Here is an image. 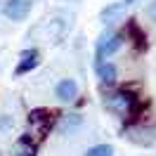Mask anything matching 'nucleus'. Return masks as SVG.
Here are the masks:
<instances>
[{"label":"nucleus","instance_id":"nucleus-1","mask_svg":"<svg viewBox=\"0 0 156 156\" xmlns=\"http://www.w3.org/2000/svg\"><path fill=\"white\" fill-rule=\"evenodd\" d=\"M104 107L107 111H111L114 116H118L121 121H126V123H135L140 121V97H137L133 90L128 88H109L104 90Z\"/></svg>","mask_w":156,"mask_h":156},{"label":"nucleus","instance_id":"nucleus-9","mask_svg":"<svg viewBox=\"0 0 156 156\" xmlns=\"http://www.w3.org/2000/svg\"><path fill=\"white\" fill-rule=\"evenodd\" d=\"M12 156H38V144L33 140H29L26 135H21L12 144Z\"/></svg>","mask_w":156,"mask_h":156},{"label":"nucleus","instance_id":"nucleus-15","mask_svg":"<svg viewBox=\"0 0 156 156\" xmlns=\"http://www.w3.org/2000/svg\"><path fill=\"white\" fill-rule=\"evenodd\" d=\"M147 14H149V17H151V19L156 21V0L151 2V5H149V7H147Z\"/></svg>","mask_w":156,"mask_h":156},{"label":"nucleus","instance_id":"nucleus-7","mask_svg":"<svg viewBox=\"0 0 156 156\" xmlns=\"http://www.w3.org/2000/svg\"><path fill=\"white\" fill-rule=\"evenodd\" d=\"M55 95H57L62 102H73L78 97V83L73 78H64V80H59L57 88H55Z\"/></svg>","mask_w":156,"mask_h":156},{"label":"nucleus","instance_id":"nucleus-8","mask_svg":"<svg viewBox=\"0 0 156 156\" xmlns=\"http://www.w3.org/2000/svg\"><path fill=\"white\" fill-rule=\"evenodd\" d=\"M95 71H97V78L104 88H111L118 78V71L111 62H102V64H95Z\"/></svg>","mask_w":156,"mask_h":156},{"label":"nucleus","instance_id":"nucleus-11","mask_svg":"<svg viewBox=\"0 0 156 156\" xmlns=\"http://www.w3.org/2000/svg\"><path fill=\"white\" fill-rule=\"evenodd\" d=\"M83 123V116L80 114H59L57 116V126L62 133H66V130H71V128H78Z\"/></svg>","mask_w":156,"mask_h":156},{"label":"nucleus","instance_id":"nucleus-2","mask_svg":"<svg viewBox=\"0 0 156 156\" xmlns=\"http://www.w3.org/2000/svg\"><path fill=\"white\" fill-rule=\"evenodd\" d=\"M57 111L48 107H38V109H31L29 116H26V137L33 140L36 144H40L45 137L50 135V130L55 128L57 123Z\"/></svg>","mask_w":156,"mask_h":156},{"label":"nucleus","instance_id":"nucleus-14","mask_svg":"<svg viewBox=\"0 0 156 156\" xmlns=\"http://www.w3.org/2000/svg\"><path fill=\"white\" fill-rule=\"evenodd\" d=\"M12 126H14V118L7 116V114H2L0 116V135H5V133H10Z\"/></svg>","mask_w":156,"mask_h":156},{"label":"nucleus","instance_id":"nucleus-6","mask_svg":"<svg viewBox=\"0 0 156 156\" xmlns=\"http://www.w3.org/2000/svg\"><path fill=\"white\" fill-rule=\"evenodd\" d=\"M40 64V52L36 48L31 50H21L19 55V64H17V76H24V73H31L33 69Z\"/></svg>","mask_w":156,"mask_h":156},{"label":"nucleus","instance_id":"nucleus-16","mask_svg":"<svg viewBox=\"0 0 156 156\" xmlns=\"http://www.w3.org/2000/svg\"><path fill=\"white\" fill-rule=\"evenodd\" d=\"M121 2H123V5L128 7V5H133V2H137V0H121Z\"/></svg>","mask_w":156,"mask_h":156},{"label":"nucleus","instance_id":"nucleus-12","mask_svg":"<svg viewBox=\"0 0 156 156\" xmlns=\"http://www.w3.org/2000/svg\"><path fill=\"white\" fill-rule=\"evenodd\" d=\"M123 12H126V5H123V2L118 0V2H111V5H107L104 10L99 12V19H104V21H111L114 17H121Z\"/></svg>","mask_w":156,"mask_h":156},{"label":"nucleus","instance_id":"nucleus-3","mask_svg":"<svg viewBox=\"0 0 156 156\" xmlns=\"http://www.w3.org/2000/svg\"><path fill=\"white\" fill-rule=\"evenodd\" d=\"M123 43H126V36H123V31H107V33H102L97 40V62L95 64H102L107 57L111 55H116L118 50L123 48Z\"/></svg>","mask_w":156,"mask_h":156},{"label":"nucleus","instance_id":"nucleus-5","mask_svg":"<svg viewBox=\"0 0 156 156\" xmlns=\"http://www.w3.org/2000/svg\"><path fill=\"white\" fill-rule=\"evenodd\" d=\"M31 7H33V0H7L2 5V14H5V19L21 21L29 17Z\"/></svg>","mask_w":156,"mask_h":156},{"label":"nucleus","instance_id":"nucleus-10","mask_svg":"<svg viewBox=\"0 0 156 156\" xmlns=\"http://www.w3.org/2000/svg\"><path fill=\"white\" fill-rule=\"evenodd\" d=\"M123 36H126V40H133V43H135L140 50L147 48V36L140 31V26H137L133 19L128 21V26H126V31H123Z\"/></svg>","mask_w":156,"mask_h":156},{"label":"nucleus","instance_id":"nucleus-4","mask_svg":"<svg viewBox=\"0 0 156 156\" xmlns=\"http://www.w3.org/2000/svg\"><path fill=\"white\" fill-rule=\"evenodd\" d=\"M126 135L135 144H151L154 142V128L144 126L142 121H135V123H128L126 126Z\"/></svg>","mask_w":156,"mask_h":156},{"label":"nucleus","instance_id":"nucleus-13","mask_svg":"<svg viewBox=\"0 0 156 156\" xmlns=\"http://www.w3.org/2000/svg\"><path fill=\"white\" fill-rule=\"evenodd\" d=\"M85 156H114V147L111 144H95L85 151Z\"/></svg>","mask_w":156,"mask_h":156}]
</instances>
